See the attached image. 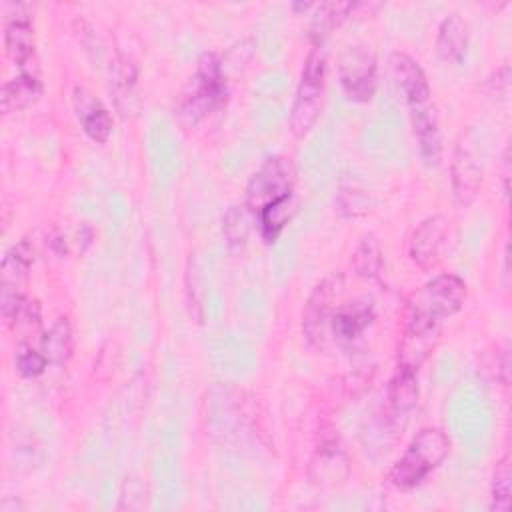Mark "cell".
<instances>
[{
    "instance_id": "26",
    "label": "cell",
    "mask_w": 512,
    "mask_h": 512,
    "mask_svg": "<svg viewBox=\"0 0 512 512\" xmlns=\"http://www.w3.org/2000/svg\"><path fill=\"white\" fill-rule=\"evenodd\" d=\"M354 268L364 278H376L382 270V250L374 236L362 238L354 252Z\"/></svg>"
},
{
    "instance_id": "17",
    "label": "cell",
    "mask_w": 512,
    "mask_h": 512,
    "mask_svg": "<svg viewBox=\"0 0 512 512\" xmlns=\"http://www.w3.org/2000/svg\"><path fill=\"white\" fill-rule=\"evenodd\" d=\"M42 96V82L38 74H18L4 82L0 92V106L4 114L24 110Z\"/></svg>"
},
{
    "instance_id": "19",
    "label": "cell",
    "mask_w": 512,
    "mask_h": 512,
    "mask_svg": "<svg viewBox=\"0 0 512 512\" xmlns=\"http://www.w3.org/2000/svg\"><path fill=\"white\" fill-rule=\"evenodd\" d=\"M440 332H410L406 330L400 346H398V366L410 368L414 372L420 370L422 362L432 352Z\"/></svg>"
},
{
    "instance_id": "15",
    "label": "cell",
    "mask_w": 512,
    "mask_h": 512,
    "mask_svg": "<svg viewBox=\"0 0 512 512\" xmlns=\"http://www.w3.org/2000/svg\"><path fill=\"white\" fill-rule=\"evenodd\" d=\"M32 262H34V246L28 240H20L18 244H14L4 254L0 264L2 292H20Z\"/></svg>"
},
{
    "instance_id": "23",
    "label": "cell",
    "mask_w": 512,
    "mask_h": 512,
    "mask_svg": "<svg viewBox=\"0 0 512 512\" xmlns=\"http://www.w3.org/2000/svg\"><path fill=\"white\" fill-rule=\"evenodd\" d=\"M356 10V2H322L312 18V38L316 44H322L324 36L338 26L344 18H348Z\"/></svg>"
},
{
    "instance_id": "9",
    "label": "cell",
    "mask_w": 512,
    "mask_h": 512,
    "mask_svg": "<svg viewBox=\"0 0 512 512\" xmlns=\"http://www.w3.org/2000/svg\"><path fill=\"white\" fill-rule=\"evenodd\" d=\"M448 234V220L444 216H430L418 224L410 238V258L422 266L430 268L438 262L440 250Z\"/></svg>"
},
{
    "instance_id": "4",
    "label": "cell",
    "mask_w": 512,
    "mask_h": 512,
    "mask_svg": "<svg viewBox=\"0 0 512 512\" xmlns=\"http://www.w3.org/2000/svg\"><path fill=\"white\" fill-rule=\"evenodd\" d=\"M324 78H326V54L322 44H314V48L308 52L300 84L296 90V98L292 104L290 114V130L296 138H302L310 132L314 126L320 106H322V90H324Z\"/></svg>"
},
{
    "instance_id": "25",
    "label": "cell",
    "mask_w": 512,
    "mask_h": 512,
    "mask_svg": "<svg viewBox=\"0 0 512 512\" xmlns=\"http://www.w3.org/2000/svg\"><path fill=\"white\" fill-rule=\"evenodd\" d=\"M222 230L230 252H242L248 242V220L240 206H230L222 218Z\"/></svg>"
},
{
    "instance_id": "8",
    "label": "cell",
    "mask_w": 512,
    "mask_h": 512,
    "mask_svg": "<svg viewBox=\"0 0 512 512\" xmlns=\"http://www.w3.org/2000/svg\"><path fill=\"white\" fill-rule=\"evenodd\" d=\"M340 84L354 102H368L376 90V56L362 44L348 46L340 58Z\"/></svg>"
},
{
    "instance_id": "3",
    "label": "cell",
    "mask_w": 512,
    "mask_h": 512,
    "mask_svg": "<svg viewBox=\"0 0 512 512\" xmlns=\"http://www.w3.org/2000/svg\"><path fill=\"white\" fill-rule=\"evenodd\" d=\"M226 100V76L222 62L214 52H204L196 62V72L190 76L188 86L182 92L178 114L196 124Z\"/></svg>"
},
{
    "instance_id": "29",
    "label": "cell",
    "mask_w": 512,
    "mask_h": 512,
    "mask_svg": "<svg viewBox=\"0 0 512 512\" xmlns=\"http://www.w3.org/2000/svg\"><path fill=\"white\" fill-rule=\"evenodd\" d=\"M8 324L22 334V342H28L26 338L32 332H38L40 328V306L36 300L32 298H24V302L20 304V308L16 310V314L8 320Z\"/></svg>"
},
{
    "instance_id": "1",
    "label": "cell",
    "mask_w": 512,
    "mask_h": 512,
    "mask_svg": "<svg viewBox=\"0 0 512 512\" xmlns=\"http://www.w3.org/2000/svg\"><path fill=\"white\" fill-rule=\"evenodd\" d=\"M466 300V284L454 274H442L410 294L406 306V330L440 332Z\"/></svg>"
},
{
    "instance_id": "12",
    "label": "cell",
    "mask_w": 512,
    "mask_h": 512,
    "mask_svg": "<svg viewBox=\"0 0 512 512\" xmlns=\"http://www.w3.org/2000/svg\"><path fill=\"white\" fill-rule=\"evenodd\" d=\"M72 102H74L76 116H78V120L84 128V132L88 134V138H92L98 144L106 142L110 132H112L110 112L82 86L74 88Z\"/></svg>"
},
{
    "instance_id": "22",
    "label": "cell",
    "mask_w": 512,
    "mask_h": 512,
    "mask_svg": "<svg viewBox=\"0 0 512 512\" xmlns=\"http://www.w3.org/2000/svg\"><path fill=\"white\" fill-rule=\"evenodd\" d=\"M294 212V194H284L258 212L260 230L266 242H274Z\"/></svg>"
},
{
    "instance_id": "10",
    "label": "cell",
    "mask_w": 512,
    "mask_h": 512,
    "mask_svg": "<svg viewBox=\"0 0 512 512\" xmlns=\"http://www.w3.org/2000/svg\"><path fill=\"white\" fill-rule=\"evenodd\" d=\"M374 308L368 300H358L354 304H338L330 316L328 330L332 338L340 344H350L362 336V332L372 324Z\"/></svg>"
},
{
    "instance_id": "7",
    "label": "cell",
    "mask_w": 512,
    "mask_h": 512,
    "mask_svg": "<svg viewBox=\"0 0 512 512\" xmlns=\"http://www.w3.org/2000/svg\"><path fill=\"white\" fill-rule=\"evenodd\" d=\"M292 170L280 156L266 158L246 186V208L258 214L276 198L292 192Z\"/></svg>"
},
{
    "instance_id": "18",
    "label": "cell",
    "mask_w": 512,
    "mask_h": 512,
    "mask_svg": "<svg viewBox=\"0 0 512 512\" xmlns=\"http://www.w3.org/2000/svg\"><path fill=\"white\" fill-rule=\"evenodd\" d=\"M40 350L50 364H64L70 360L74 350V334L72 324L66 316L58 318L48 332L40 338Z\"/></svg>"
},
{
    "instance_id": "2",
    "label": "cell",
    "mask_w": 512,
    "mask_h": 512,
    "mask_svg": "<svg viewBox=\"0 0 512 512\" xmlns=\"http://www.w3.org/2000/svg\"><path fill=\"white\" fill-rule=\"evenodd\" d=\"M450 452V438L440 428H422L392 466L388 478L400 490L418 486Z\"/></svg>"
},
{
    "instance_id": "27",
    "label": "cell",
    "mask_w": 512,
    "mask_h": 512,
    "mask_svg": "<svg viewBox=\"0 0 512 512\" xmlns=\"http://www.w3.org/2000/svg\"><path fill=\"white\" fill-rule=\"evenodd\" d=\"M50 362L46 360V356L42 354V350L32 348V344L28 342H20L18 350H16V370L20 376L24 378H36L44 372V368Z\"/></svg>"
},
{
    "instance_id": "28",
    "label": "cell",
    "mask_w": 512,
    "mask_h": 512,
    "mask_svg": "<svg viewBox=\"0 0 512 512\" xmlns=\"http://www.w3.org/2000/svg\"><path fill=\"white\" fill-rule=\"evenodd\" d=\"M134 80H136V66L126 58V56H118L112 64V86H114V94H116V102L120 104L122 98H132V88H134Z\"/></svg>"
},
{
    "instance_id": "6",
    "label": "cell",
    "mask_w": 512,
    "mask_h": 512,
    "mask_svg": "<svg viewBox=\"0 0 512 512\" xmlns=\"http://www.w3.org/2000/svg\"><path fill=\"white\" fill-rule=\"evenodd\" d=\"M344 290V278L340 274H332L314 286L312 294L302 312V330L306 340L312 346H324L328 322L332 312L336 310V302Z\"/></svg>"
},
{
    "instance_id": "11",
    "label": "cell",
    "mask_w": 512,
    "mask_h": 512,
    "mask_svg": "<svg viewBox=\"0 0 512 512\" xmlns=\"http://www.w3.org/2000/svg\"><path fill=\"white\" fill-rule=\"evenodd\" d=\"M390 66L400 90L406 96L408 106H420L430 102V84L424 70L412 56L404 52H394L390 56Z\"/></svg>"
},
{
    "instance_id": "16",
    "label": "cell",
    "mask_w": 512,
    "mask_h": 512,
    "mask_svg": "<svg viewBox=\"0 0 512 512\" xmlns=\"http://www.w3.org/2000/svg\"><path fill=\"white\" fill-rule=\"evenodd\" d=\"M468 48V24L460 14H450L440 22L436 52L444 62H460Z\"/></svg>"
},
{
    "instance_id": "14",
    "label": "cell",
    "mask_w": 512,
    "mask_h": 512,
    "mask_svg": "<svg viewBox=\"0 0 512 512\" xmlns=\"http://www.w3.org/2000/svg\"><path fill=\"white\" fill-rule=\"evenodd\" d=\"M4 46L8 56L20 68V74H38L36 40L30 22H6Z\"/></svg>"
},
{
    "instance_id": "24",
    "label": "cell",
    "mask_w": 512,
    "mask_h": 512,
    "mask_svg": "<svg viewBox=\"0 0 512 512\" xmlns=\"http://www.w3.org/2000/svg\"><path fill=\"white\" fill-rule=\"evenodd\" d=\"M510 486H512V458L506 452L492 474V492H490V510L506 512L510 508Z\"/></svg>"
},
{
    "instance_id": "20",
    "label": "cell",
    "mask_w": 512,
    "mask_h": 512,
    "mask_svg": "<svg viewBox=\"0 0 512 512\" xmlns=\"http://www.w3.org/2000/svg\"><path fill=\"white\" fill-rule=\"evenodd\" d=\"M418 400V372L398 366L388 382V402L396 414L414 408Z\"/></svg>"
},
{
    "instance_id": "13",
    "label": "cell",
    "mask_w": 512,
    "mask_h": 512,
    "mask_svg": "<svg viewBox=\"0 0 512 512\" xmlns=\"http://www.w3.org/2000/svg\"><path fill=\"white\" fill-rule=\"evenodd\" d=\"M410 118L414 136L422 158L428 164H438L442 156V138L438 128V114L430 102L420 106H410Z\"/></svg>"
},
{
    "instance_id": "21",
    "label": "cell",
    "mask_w": 512,
    "mask_h": 512,
    "mask_svg": "<svg viewBox=\"0 0 512 512\" xmlns=\"http://www.w3.org/2000/svg\"><path fill=\"white\" fill-rule=\"evenodd\" d=\"M340 468L348 470L346 456L336 446H320L310 462V478L316 484H334L346 478V474H340Z\"/></svg>"
},
{
    "instance_id": "30",
    "label": "cell",
    "mask_w": 512,
    "mask_h": 512,
    "mask_svg": "<svg viewBox=\"0 0 512 512\" xmlns=\"http://www.w3.org/2000/svg\"><path fill=\"white\" fill-rule=\"evenodd\" d=\"M310 6H312L310 2H304V4H292V8H294V10H306V8H310Z\"/></svg>"
},
{
    "instance_id": "5",
    "label": "cell",
    "mask_w": 512,
    "mask_h": 512,
    "mask_svg": "<svg viewBox=\"0 0 512 512\" xmlns=\"http://www.w3.org/2000/svg\"><path fill=\"white\" fill-rule=\"evenodd\" d=\"M450 174L456 202L462 206L472 204L482 186V158L478 150V140L472 130L464 132L458 138L452 154Z\"/></svg>"
}]
</instances>
